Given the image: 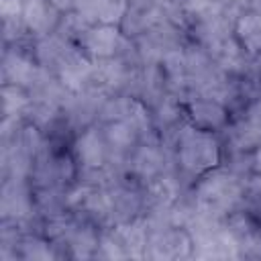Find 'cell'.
<instances>
[{"mask_svg": "<svg viewBox=\"0 0 261 261\" xmlns=\"http://www.w3.org/2000/svg\"><path fill=\"white\" fill-rule=\"evenodd\" d=\"M177 159L179 165L192 175H200L214 169L218 165L220 151L212 130L200 126H186L179 133Z\"/></svg>", "mask_w": 261, "mask_h": 261, "instance_id": "cell-1", "label": "cell"}, {"mask_svg": "<svg viewBox=\"0 0 261 261\" xmlns=\"http://www.w3.org/2000/svg\"><path fill=\"white\" fill-rule=\"evenodd\" d=\"M239 200H241V184L232 173L224 169L210 171L200 179L196 188L198 212L212 218L228 212Z\"/></svg>", "mask_w": 261, "mask_h": 261, "instance_id": "cell-2", "label": "cell"}, {"mask_svg": "<svg viewBox=\"0 0 261 261\" xmlns=\"http://www.w3.org/2000/svg\"><path fill=\"white\" fill-rule=\"evenodd\" d=\"M124 45L122 33L116 24H94L84 33V47L96 59H110L114 57Z\"/></svg>", "mask_w": 261, "mask_h": 261, "instance_id": "cell-3", "label": "cell"}, {"mask_svg": "<svg viewBox=\"0 0 261 261\" xmlns=\"http://www.w3.org/2000/svg\"><path fill=\"white\" fill-rule=\"evenodd\" d=\"M73 8L90 24H116L126 14V0H73Z\"/></svg>", "mask_w": 261, "mask_h": 261, "instance_id": "cell-4", "label": "cell"}, {"mask_svg": "<svg viewBox=\"0 0 261 261\" xmlns=\"http://www.w3.org/2000/svg\"><path fill=\"white\" fill-rule=\"evenodd\" d=\"M149 257L155 259H177V257H188L192 237L179 228H169V230H159L149 239Z\"/></svg>", "mask_w": 261, "mask_h": 261, "instance_id": "cell-5", "label": "cell"}, {"mask_svg": "<svg viewBox=\"0 0 261 261\" xmlns=\"http://www.w3.org/2000/svg\"><path fill=\"white\" fill-rule=\"evenodd\" d=\"M55 65H57L61 84L71 92H80L84 88V84L92 77V69H94V65H90L88 59H84L80 53H75L67 47Z\"/></svg>", "mask_w": 261, "mask_h": 261, "instance_id": "cell-6", "label": "cell"}, {"mask_svg": "<svg viewBox=\"0 0 261 261\" xmlns=\"http://www.w3.org/2000/svg\"><path fill=\"white\" fill-rule=\"evenodd\" d=\"M230 141L239 151L255 149L261 143V100H257L247 108L245 118L234 124L230 133Z\"/></svg>", "mask_w": 261, "mask_h": 261, "instance_id": "cell-7", "label": "cell"}, {"mask_svg": "<svg viewBox=\"0 0 261 261\" xmlns=\"http://www.w3.org/2000/svg\"><path fill=\"white\" fill-rule=\"evenodd\" d=\"M102 116L106 120H126L139 133L149 128L147 108L139 100H135V98H116V100H110L102 108Z\"/></svg>", "mask_w": 261, "mask_h": 261, "instance_id": "cell-8", "label": "cell"}, {"mask_svg": "<svg viewBox=\"0 0 261 261\" xmlns=\"http://www.w3.org/2000/svg\"><path fill=\"white\" fill-rule=\"evenodd\" d=\"M234 37L247 53L261 51V8H251L237 18Z\"/></svg>", "mask_w": 261, "mask_h": 261, "instance_id": "cell-9", "label": "cell"}, {"mask_svg": "<svg viewBox=\"0 0 261 261\" xmlns=\"http://www.w3.org/2000/svg\"><path fill=\"white\" fill-rule=\"evenodd\" d=\"M75 153L80 157V161L90 167V169H100L106 161V147H104V139L100 137V133L96 128H88L84 135L77 137L75 141Z\"/></svg>", "mask_w": 261, "mask_h": 261, "instance_id": "cell-10", "label": "cell"}, {"mask_svg": "<svg viewBox=\"0 0 261 261\" xmlns=\"http://www.w3.org/2000/svg\"><path fill=\"white\" fill-rule=\"evenodd\" d=\"M41 71L33 65L31 59L16 51H8L4 57V77L14 86H31L39 80Z\"/></svg>", "mask_w": 261, "mask_h": 261, "instance_id": "cell-11", "label": "cell"}, {"mask_svg": "<svg viewBox=\"0 0 261 261\" xmlns=\"http://www.w3.org/2000/svg\"><path fill=\"white\" fill-rule=\"evenodd\" d=\"M190 116L194 120L196 126L206 128V130H214L224 126L226 122V110L222 104L208 100V98H200L196 102H192L190 106Z\"/></svg>", "mask_w": 261, "mask_h": 261, "instance_id": "cell-12", "label": "cell"}, {"mask_svg": "<svg viewBox=\"0 0 261 261\" xmlns=\"http://www.w3.org/2000/svg\"><path fill=\"white\" fill-rule=\"evenodd\" d=\"M57 8L49 0H24L22 6V20L33 33H49L55 18L53 12Z\"/></svg>", "mask_w": 261, "mask_h": 261, "instance_id": "cell-13", "label": "cell"}, {"mask_svg": "<svg viewBox=\"0 0 261 261\" xmlns=\"http://www.w3.org/2000/svg\"><path fill=\"white\" fill-rule=\"evenodd\" d=\"M118 243L122 245L124 253L130 257H141L143 249L149 243V234H147V222L145 220H133L124 226L118 228Z\"/></svg>", "mask_w": 261, "mask_h": 261, "instance_id": "cell-14", "label": "cell"}, {"mask_svg": "<svg viewBox=\"0 0 261 261\" xmlns=\"http://www.w3.org/2000/svg\"><path fill=\"white\" fill-rule=\"evenodd\" d=\"M137 128L133 124H128L126 120H110L104 126V139L106 145L110 149H114L116 153H124L126 149H130L137 141Z\"/></svg>", "mask_w": 261, "mask_h": 261, "instance_id": "cell-15", "label": "cell"}, {"mask_svg": "<svg viewBox=\"0 0 261 261\" xmlns=\"http://www.w3.org/2000/svg\"><path fill=\"white\" fill-rule=\"evenodd\" d=\"M90 80H96V84L100 88H116L126 80V69H124L122 61H118L114 57L102 59V63L94 65Z\"/></svg>", "mask_w": 261, "mask_h": 261, "instance_id": "cell-16", "label": "cell"}, {"mask_svg": "<svg viewBox=\"0 0 261 261\" xmlns=\"http://www.w3.org/2000/svg\"><path fill=\"white\" fill-rule=\"evenodd\" d=\"M161 167H163V155H161L159 149L147 147V145L141 147V149H137V153L133 157V169H135V173H139L141 177L151 179V177H155L161 171Z\"/></svg>", "mask_w": 261, "mask_h": 261, "instance_id": "cell-17", "label": "cell"}, {"mask_svg": "<svg viewBox=\"0 0 261 261\" xmlns=\"http://www.w3.org/2000/svg\"><path fill=\"white\" fill-rule=\"evenodd\" d=\"M29 210H31V202H29V196L22 190V186L18 181L8 184L4 188V196H2V212H4V216L20 218Z\"/></svg>", "mask_w": 261, "mask_h": 261, "instance_id": "cell-18", "label": "cell"}, {"mask_svg": "<svg viewBox=\"0 0 261 261\" xmlns=\"http://www.w3.org/2000/svg\"><path fill=\"white\" fill-rule=\"evenodd\" d=\"M161 65H163V71L169 80H175V82H181L186 75H188V61H186V53L179 51V49H167L163 55H161Z\"/></svg>", "mask_w": 261, "mask_h": 261, "instance_id": "cell-19", "label": "cell"}, {"mask_svg": "<svg viewBox=\"0 0 261 261\" xmlns=\"http://www.w3.org/2000/svg\"><path fill=\"white\" fill-rule=\"evenodd\" d=\"M175 196H177V186H175V181H173L171 177H167V175L153 179L151 186H149V198H151L157 206H161V208L169 206V204L175 200Z\"/></svg>", "mask_w": 261, "mask_h": 261, "instance_id": "cell-20", "label": "cell"}, {"mask_svg": "<svg viewBox=\"0 0 261 261\" xmlns=\"http://www.w3.org/2000/svg\"><path fill=\"white\" fill-rule=\"evenodd\" d=\"M2 96H4V116L6 118L18 114L27 106V102H29L27 94L22 92V88L14 86V84H6L2 88Z\"/></svg>", "mask_w": 261, "mask_h": 261, "instance_id": "cell-21", "label": "cell"}, {"mask_svg": "<svg viewBox=\"0 0 261 261\" xmlns=\"http://www.w3.org/2000/svg\"><path fill=\"white\" fill-rule=\"evenodd\" d=\"M98 245H100V243H98L96 234H94L92 230H88V228L75 230V232L71 234V247H73V251H75L77 257H90L92 251H94Z\"/></svg>", "mask_w": 261, "mask_h": 261, "instance_id": "cell-22", "label": "cell"}, {"mask_svg": "<svg viewBox=\"0 0 261 261\" xmlns=\"http://www.w3.org/2000/svg\"><path fill=\"white\" fill-rule=\"evenodd\" d=\"M100 249H102V255L108 257V259H120V257H126L122 245L118 241H114V237H104L100 241Z\"/></svg>", "mask_w": 261, "mask_h": 261, "instance_id": "cell-23", "label": "cell"}, {"mask_svg": "<svg viewBox=\"0 0 261 261\" xmlns=\"http://www.w3.org/2000/svg\"><path fill=\"white\" fill-rule=\"evenodd\" d=\"M22 2L20 0H0V12L6 20L10 18H16L20 12H22Z\"/></svg>", "mask_w": 261, "mask_h": 261, "instance_id": "cell-24", "label": "cell"}, {"mask_svg": "<svg viewBox=\"0 0 261 261\" xmlns=\"http://www.w3.org/2000/svg\"><path fill=\"white\" fill-rule=\"evenodd\" d=\"M181 6L190 12V14H206L212 8L214 0H179Z\"/></svg>", "mask_w": 261, "mask_h": 261, "instance_id": "cell-25", "label": "cell"}, {"mask_svg": "<svg viewBox=\"0 0 261 261\" xmlns=\"http://www.w3.org/2000/svg\"><path fill=\"white\" fill-rule=\"evenodd\" d=\"M159 112H161V114H159V118H161L163 122H173V120L177 118V106H175L171 100H165Z\"/></svg>", "mask_w": 261, "mask_h": 261, "instance_id": "cell-26", "label": "cell"}, {"mask_svg": "<svg viewBox=\"0 0 261 261\" xmlns=\"http://www.w3.org/2000/svg\"><path fill=\"white\" fill-rule=\"evenodd\" d=\"M57 10H65V8H71L73 6V0H49Z\"/></svg>", "mask_w": 261, "mask_h": 261, "instance_id": "cell-27", "label": "cell"}, {"mask_svg": "<svg viewBox=\"0 0 261 261\" xmlns=\"http://www.w3.org/2000/svg\"><path fill=\"white\" fill-rule=\"evenodd\" d=\"M255 169L261 173V143L257 145V153H255Z\"/></svg>", "mask_w": 261, "mask_h": 261, "instance_id": "cell-28", "label": "cell"}, {"mask_svg": "<svg viewBox=\"0 0 261 261\" xmlns=\"http://www.w3.org/2000/svg\"><path fill=\"white\" fill-rule=\"evenodd\" d=\"M255 188H257V190H259V192H261V175H259V177H257V179H255Z\"/></svg>", "mask_w": 261, "mask_h": 261, "instance_id": "cell-29", "label": "cell"}, {"mask_svg": "<svg viewBox=\"0 0 261 261\" xmlns=\"http://www.w3.org/2000/svg\"><path fill=\"white\" fill-rule=\"evenodd\" d=\"M257 65H259V71H261V51H259V57H257Z\"/></svg>", "mask_w": 261, "mask_h": 261, "instance_id": "cell-30", "label": "cell"}, {"mask_svg": "<svg viewBox=\"0 0 261 261\" xmlns=\"http://www.w3.org/2000/svg\"><path fill=\"white\" fill-rule=\"evenodd\" d=\"M218 2H234V0H218Z\"/></svg>", "mask_w": 261, "mask_h": 261, "instance_id": "cell-31", "label": "cell"}, {"mask_svg": "<svg viewBox=\"0 0 261 261\" xmlns=\"http://www.w3.org/2000/svg\"><path fill=\"white\" fill-rule=\"evenodd\" d=\"M135 2H141V0H135Z\"/></svg>", "mask_w": 261, "mask_h": 261, "instance_id": "cell-32", "label": "cell"}]
</instances>
